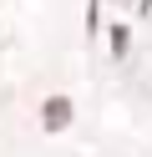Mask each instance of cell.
<instances>
[{
    "label": "cell",
    "instance_id": "cell-1",
    "mask_svg": "<svg viewBox=\"0 0 152 157\" xmlns=\"http://www.w3.org/2000/svg\"><path fill=\"white\" fill-rule=\"evenodd\" d=\"M66 122H71V101H66V96H51V101H46V127L61 132Z\"/></svg>",
    "mask_w": 152,
    "mask_h": 157
}]
</instances>
